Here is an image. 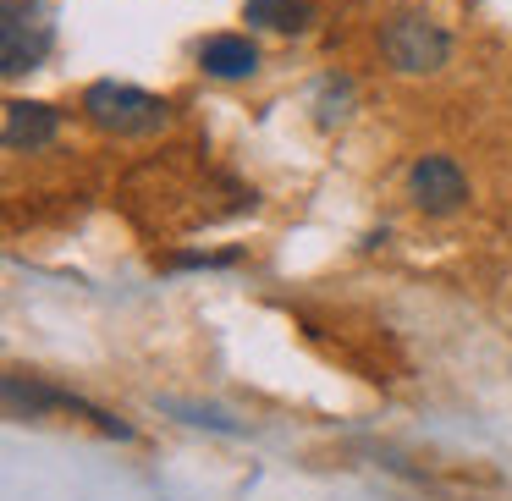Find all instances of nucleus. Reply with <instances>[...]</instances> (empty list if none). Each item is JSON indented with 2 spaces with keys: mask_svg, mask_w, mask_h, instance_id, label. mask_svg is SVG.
<instances>
[{
  "mask_svg": "<svg viewBox=\"0 0 512 501\" xmlns=\"http://www.w3.org/2000/svg\"><path fill=\"white\" fill-rule=\"evenodd\" d=\"M83 122L100 127L111 138H155L171 127V105L149 89H133V83H116V78H100L83 89L78 100Z\"/></svg>",
  "mask_w": 512,
  "mask_h": 501,
  "instance_id": "1",
  "label": "nucleus"
},
{
  "mask_svg": "<svg viewBox=\"0 0 512 501\" xmlns=\"http://www.w3.org/2000/svg\"><path fill=\"white\" fill-rule=\"evenodd\" d=\"M380 56H386V67L402 72V78H424V72L446 67L452 39H446V28L430 23V17L402 12V17H391V23L380 28Z\"/></svg>",
  "mask_w": 512,
  "mask_h": 501,
  "instance_id": "2",
  "label": "nucleus"
},
{
  "mask_svg": "<svg viewBox=\"0 0 512 501\" xmlns=\"http://www.w3.org/2000/svg\"><path fill=\"white\" fill-rule=\"evenodd\" d=\"M408 199L424 215H457L468 204V177L452 155H419L408 166Z\"/></svg>",
  "mask_w": 512,
  "mask_h": 501,
  "instance_id": "3",
  "label": "nucleus"
},
{
  "mask_svg": "<svg viewBox=\"0 0 512 501\" xmlns=\"http://www.w3.org/2000/svg\"><path fill=\"white\" fill-rule=\"evenodd\" d=\"M45 56H50V23L34 6L12 0V6H6V23H0V72H6V78H23V72H34Z\"/></svg>",
  "mask_w": 512,
  "mask_h": 501,
  "instance_id": "4",
  "label": "nucleus"
},
{
  "mask_svg": "<svg viewBox=\"0 0 512 501\" xmlns=\"http://www.w3.org/2000/svg\"><path fill=\"white\" fill-rule=\"evenodd\" d=\"M0 138H6L12 155H39V149H50L61 138V111L45 100H6V111H0Z\"/></svg>",
  "mask_w": 512,
  "mask_h": 501,
  "instance_id": "5",
  "label": "nucleus"
},
{
  "mask_svg": "<svg viewBox=\"0 0 512 501\" xmlns=\"http://www.w3.org/2000/svg\"><path fill=\"white\" fill-rule=\"evenodd\" d=\"M199 67L215 83H248L259 72V45L248 34H210L199 45Z\"/></svg>",
  "mask_w": 512,
  "mask_h": 501,
  "instance_id": "6",
  "label": "nucleus"
},
{
  "mask_svg": "<svg viewBox=\"0 0 512 501\" xmlns=\"http://www.w3.org/2000/svg\"><path fill=\"white\" fill-rule=\"evenodd\" d=\"M243 23L270 28V34H309L314 6L309 0H243Z\"/></svg>",
  "mask_w": 512,
  "mask_h": 501,
  "instance_id": "7",
  "label": "nucleus"
},
{
  "mask_svg": "<svg viewBox=\"0 0 512 501\" xmlns=\"http://www.w3.org/2000/svg\"><path fill=\"white\" fill-rule=\"evenodd\" d=\"M314 111H320V122H342L347 111H353V78L347 72H331V78H320V94H314Z\"/></svg>",
  "mask_w": 512,
  "mask_h": 501,
  "instance_id": "8",
  "label": "nucleus"
}]
</instances>
